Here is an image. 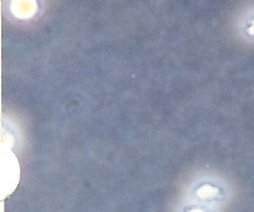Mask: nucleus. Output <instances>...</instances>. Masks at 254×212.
Returning a JSON list of instances; mask_svg holds the SVG:
<instances>
[{
  "label": "nucleus",
  "mask_w": 254,
  "mask_h": 212,
  "mask_svg": "<svg viewBox=\"0 0 254 212\" xmlns=\"http://www.w3.org/2000/svg\"><path fill=\"white\" fill-rule=\"evenodd\" d=\"M247 34H248L249 38L252 39L254 42V15L251 18V22L248 23V25H247V29H246Z\"/></svg>",
  "instance_id": "nucleus-1"
}]
</instances>
